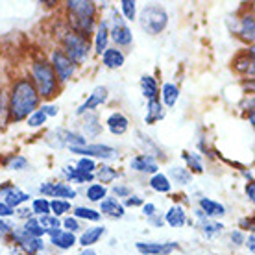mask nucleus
<instances>
[{
	"label": "nucleus",
	"mask_w": 255,
	"mask_h": 255,
	"mask_svg": "<svg viewBox=\"0 0 255 255\" xmlns=\"http://www.w3.org/2000/svg\"><path fill=\"white\" fill-rule=\"evenodd\" d=\"M78 196L76 189L65 181H59V183H52V198H59V200H74Z\"/></svg>",
	"instance_id": "nucleus-31"
},
{
	"label": "nucleus",
	"mask_w": 255,
	"mask_h": 255,
	"mask_svg": "<svg viewBox=\"0 0 255 255\" xmlns=\"http://www.w3.org/2000/svg\"><path fill=\"white\" fill-rule=\"evenodd\" d=\"M76 168H78V170H82V172L95 174L96 172V161L89 159V157H80V159H78V163H76Z\"/></svg>",
	"instance_id": "nucleus-46"
},
{
	"label": "nucleus",
	"mask_w": 255,
	"mask_h": 255,
	"mask_svg": "<svg viewBox=\"0 0 255 255\" xmlns=\"http://www.w3.org/2000/svg\"><path fill=\"white\" fill-rule=\"evenodd\" d=\"M144 202H142V198L140 196H128L126 202H124V209L126 207H139V205H142Z\"/></svg>",
	"instance_id": "nucleus-51"
},
{
	"label": "nucleus",
	"mask_w": 255,
	"mask_h": 255,
	"mask_svg": "<svg viewBox=\"0 0 255 255\" xmlns=\"http://www.w3.org/2000/svg\"><path fill=\"white\" fill-rule=\"evenodd\" d=\"M139 22L142 32H146L148 35H159L168 26V13L159 4H150V6L142 7V11L139 15Z\"/></svg>",
	"instance_id": "nucleus-3"
},
{
	"label": "nucleus",
	"mask_w": 255,
	"mask_h": 255,
	"mask_svg": "<svg viewBox=\"0 0 255 255\" xmlns=\"http://www.w3.org/2000/svg\"><path fill=\"white\" fill-rule=\"evenodd\" d=\"M113 192L117 198H128L131 196V187L124 185V183H117V185H113Z\"/></svg>",
	"instance_id": "nucleus-50"
},
{
	"label": "nucleus",
	"mask_w": 255,
	"mask_h": 255,
	"mask_svg": "<svg viewBox=\"0 0 255 255\" xmlns=\"http://www.w3.org/2000/svg\"><path fill=\"white\" fill-rule=\"evenodd\" d=\"M61 174L65 178V183H93L95 181V174H87L78 170L76 166H63Z\"/></svg>",
	"instance_id": "nucleus-19"
},
{
	"label": "nucleus",
	"mask_w": 255,
	"mask_h": 255,
	"mask_svg": "<svg viewBox=\"0 0 255 255\" xmlns=\"http://www.w3.org/2000/svg\"><path fill=\"white\" fill-rule=\"evenodd\" d=\"M148 220H150V224H152V226H155V228H161V226L165 224V218L161 217V215H153V217H150Z\"/></svg>",
	"instance_id": "nucleus-58"
},
{
	"label": "nucleus",
	"mask_w": 255,
	"mask_h": 255,
	"mask_svg": "<svg viewBox=\"0 0 255 255\" xmlns=\"http://www.w3.org/2000/svg\"><path fill=\"white\" fill-rule=\"evenodd\" d=\"M2 192H4V200H2V202H4L7 207H11L13 211L17 209V207H20L24 202H28V200L32 198L28 192L20 191V189H17V187H11V185H7Z\"/></svg>",
	"instance_id": "nucleus-15"
},
{
	"label": "nucleus",
	"mask_w": 255,
	"mask_h": 255,
	"mask_svg": "<svg viewBox=\"0 0 255 255\" xmlns=\"http://www.w3.org/2000/svg\"><path fill=\"white\" fill-rule=\"evenodd\" d=\"M45 142L52 148H76V146H85L87 139L83 135L76 133V131H70V129H52L46 133Z\"/></svg>",
	"instance_id": "nucleus-5"
},
{
	"label": "nucleus",
	"mask_w": 255,
	"mask_h": 255,
	"mask_svg": "<svg viewBox=\"0 0 255 255\" xmlns=\"http://www.w3.org/2000/svg\"><path fill=\"white\" fill-rule=\"evenodd\" d=\"M50 65H52V69H54V72H56V76H58L59 83L69 82L70 78L76 74V63H74L63 50L52 52Z\"/></svg>",
	"instance_id": "nucleus-7"
},
{
	"label": "nucleus",
	"mask_w": 255,
	"mask_h": 255,
	"mask_svg": "<svg viewBox=\"0 0 255 255\" xmlns=\"http://www.w3.org/2000/svg\"><path fill=\"white\" fill-rule=\"evenodd\" d=\"M239 72H254V48H250L248 54H244V56H239L235 59V63H233Z\"/></svg>",
	"instance_id": "nucleus-38"
},
{
	"label": "nucleus",
	"mask_w": 255,
	"mask_h": 255,
	"mask_svg": "<svg viewBox=\"0 0 255 255\" xmlns=\"http://www.w3.org/2000/svg\"><path fill=\"white\" fill-rule=\"evenodd\" d=\"M109 39L115 41L117 46H129L133 43V32L121 13L117 9L111 11V26H109Z\"/></svg>",
	"instance_id": "nucleus-6"
},
{
	"label": "nucleus",
	"mask_w": 255,
	"mask_h": 255,
	"mask_svg": "<svg viewBox=\"0 0 255 255\" xmlns=\"http://www.w3.org/2000/svg\"><path fill=\"white\" fill-rule=\"evenodd\" d=\"M183 159H185L187 166L191 168V172H204V161L202 155L196 152H183Z\"/></svg>",
	"instance_id": "nucleus-39"
},
{
	"label": "nucleus",
	"mask_w": 255,
	"mask_h": 255,
	"mask_svg": "<svg viewBox=\"0 0 255 255\" xmlns=\"http://www.w3.org/2000/svg\"><path fill=\"white\" fill-rule=\"evenodd\" d=\"M231 243L235 244V246H241V244H244V235L241 230H235L231 231Z\"/></svg>",
	"instance_id": "nucleus-54"
},
{
	"label": "nucleus",
	"mask_w": 255,
	"mask_h": 255,
	"mask_svg": "<svg viewBox=\"0 0 255 255\" xmlns=\"http://www.w3.org/2000/svg\"><path fill=\"white\" fill-rule=\"evenodd\" d=\"M106 126L113 135H124L128 131V128H129V121L126 119V115H122L121 111H115V113H111L108 117Z\"/></svg>",
	"instance_id": "nucleus-22"
},
{
	"label": "nucleus",
	"mask_w": 255,
	"mask_h": 255,
	"mask_svg": "<svg viewBox=\"0 0 255 255\" xmlns=\"http://www.w3.org/2000/svg\"><path fill=\"white\" fill-rule=\"evenodd\" d=\"M196 217H198V220H200V228H202V231H204L205 237L213 239V237H217L218 233H222L224 224L215 222V220H209V218L205 217V215L200 209L196 211Z\"/></svg>",
	"instance_id": "nucleus-25"
},
{
	"label": "nucleus",
	"mask_w": 255,
	"mask_h": 255,
	"mask_svg": "<svg viewBox=\"0 0 255 255\" xmlns=\"http://www.w3.org/2000/svg\"><path fill=\"white\" fill-rule=\"evenodd\" d=\"M9 217H13V209L7 207L4 202H0V218H9Z\"/></svg>",
	"instance_id": "nucleus-56"
},
{
	"label": "nucleus",
	"mask_w": 255,
	"mask_h": 255,
	"mask_svg": "<svg viewBox=\"0 0 255 255\" xmlns=\"http://www.w3.org/2000/svg\"><path fill=\"white\" fill-rule=\"evenodd\" d=\"M61 226H63L65 231H69V233H76V231L82 230L80 220H78V218H74V217H67L63 222H61Z\"/></svg>",
	"instance_id": "nucleus-48"
},
{
	"label": "nucleus",
	"mask_w": 255,
	"mask_h": 255,
	"mask_svg": "<svg viewBox=\"0 0 255 255\" xmlns=\"http://www.w3.org/2000/svg\"><path fill=\"white\" fill-rule=\"evenodd\" d=\"M11 237H13V241H15V246L26 255H39L45 250L43 239H33V237H30L28 233H24L22 228H15Z\"/></svg>",
	"instance_id": "nucleus-8"
},
{
	"label": "nucleus",
	"mask_w": 255,
	"mask_h": 255,
	"mask_svg": "<svg viewBox=\"0 0 255 255\" xmlns=\"http://www.w3.org/2000/svg\"><path fill=\"white\" fill-rule=\"evenodd\" d=\"M39 109H41L46 117H58V113H59L58 106H52V104H46V106H43V108H39Z\"/></svg>",
	"instance_id": "nucleus-52"
},
{
	"label": "nucleus",
	"mask_w": 255,
	"mask_h": 255,
	"mask_svg": "<svg viewBox=\"0 0 255 255\" xmlns=\"http://www.w3.org/2000/svg\"><path fill=\"white\" fill-rule=\"evenodd\" d=\"M129 168L135 170V172H140V174H157L159 172V163L155 157L152 155H148V153H139V155H135L133 159L129 161Z\"/></svg>",
	"instance_id": "nucleus-11"
},
{
	"label": "nucleus",
	"mask_w": 255,
	"mask_h": 255,
	"mask_svg": "<svg viewBox=\"0 0 255 255\" xmlns=\"http://www.w3.org/2000/svg\"><path fill=\"white\" fill-rule=\"evenodd\" d=\"M241 37L244 39V41H254L255 37V22H254V15L252 13H246L243 17V20H241Z\"/></svg>",
	"instance_id": "nucleus-34"
},
{
	"label": "nucleus",
	"mask_w": 255,
	"mask_h": 255,
	"mask_svg": "<svg viewBox=\"0 0 255 255\" xmlns=\"http://www.w3.org/2000/svg\"><path fill=\"white\" fill-rule=\"evenodd\" d=\"M70 152L72 153H78V155H82V157H89V159H104V161H109V159H115L119 152H117V148L113 146H108V144H85V146H76V148H70Z\"/></svg>",
	"instance_id": "nucleus-9"
},
{
	"label": "nucleus",
	"mask_w": 255,
	"mask_h": 255,
	"mask_svg": "<svg viewBox=\"0 0 255 255\" xmlns=\"http://www.w3.org/2000/svg\"><path fill=\"white\" fill-rule=\"evenodd\" d=\"M69 28L72 33H76L83 39H89L95 35L96 30V20L95 19H85V17H72L69 15Z\"/></svg>",
	"instance_id": "nucleus-12"
},
{
	"label": "nucleus",
	"mask_w": 255,
	"mask_h": 255,
	"mask_svg": "<svg viewBox=\"0 0 255 255\" xmlns=\"http://www.w3.org/2000/svg\"><path fill=\"white\" fill-rule=\"evenodd\" d=\"M22 230H24V233H28L30 237H33V239H43V235L46 233V231L41 228V224H39L37 218H30V220H26L24 226H22Z\"/></svg>",
	"instance_id": "nucleus-40"
},
{
	"label": "nucleus",
	"mask_w": 255,
	"mask_h": 255,
	"mask_svg": "<svg viewBox=\"0 0 255 255\" xmlns=\"http://www.w3.org/2000/svg\"><path fill=\"white\" fill-rule=\"evenodd\" d=\"M48 235H50V243L59 250H70L78 243L76 235H74V233H69V231H65V230L48 231Z\"/></svg>",
	"instance_id": "nucleus-17"
},
{
	"label": "nucleus",
	"mask_w": 255,
	"mask_h": 255,
	"mask_svg": "<svg viewBox=\"0 0 255 255\" xmlns=\"http://www.w3.org/2000/svg\"><path fill=\"white\" fill-rule=\"evenodd\" d=\"M165 119V106L159 100H150L146 106V115H144V124L146 126H153L155 122H159Z\"/></svg>",
	"instance_id": "nucleus-24"
},
{
	"label": "nucleus",
	"mask_w": 255,
	"mask_h": 255,
	"mask_svg": "<svg viewBox=\"0 0 255 255\" xmlns=\"http://www.w3.org/2000/svg\"><path fill=\"white\" fill-rule=\"evenodd\" d=\"M108 233V230L104 228V226H96V228H89L87 231H83L80 239H78V243L82 244L83 248H91V246H95L96 243H100V239Z\"/></svg>",
	"instance_id": "nucleus-23"
},
{
	"label": "nucleus",
	"mask_w": 255,
	"mask_h": 255,
	"mask_svg": "<svg viewBox=\"0 0 255 255\" xmlns=\"http://www.w3.org/2000/svg\"><path fill=\"white\" fill-rule=\"evenodd\" d=\"M82 129H83V137L87 139H96L98 135L102 133V121L96 113H85V119L82 122Z\"/></svg>",
	"instance_id": "nucleus-16"
},
{
	"label": "nucleus",
	"mask_w": 255,
	"mask_h": 255,
	"mask_svg": "<svg viewBox=\"0 0 255 255\" xmlns=\"http://www.w3.org/2000/svg\"><path fill=\"white\" fill-rule=\"evenodd\" d=\"M39 224H41V228L48 233V231H54V230H61V220L58 217H54V215H46V217H41L37 218Z\"/></svg>",
	"instance_id": "nucleus-43"
},
{
	"label": "nucleus",
	"mask_w": 255,
	"mask_h": 255,
	"mask_svg": "<svg viewBox=\"0 0 255 255\" xmlns=\"http://www.w3.org/2000/svg\"><path fill=\"white\" fill-rule=\"evenodd\" d=\"M32 215H37L39 218L50 215V202L46 198H35L32 204Z\"/></svg>",
	"instance_id": "nucleus-42"
},
{
	"label": "nucleus",
	"mask_w": 255,
	"mask_h": 255,
	"mask_svg": "<svg viewBox=\"0 0 255 255\" xmlns=\"http://www.w3.org/2000/svg\"><path fill=\"white\" fill-rule=\"evenodd\" d=\"M28 166H30V163H28V159H26L24 155H15L9 161V168L11 170H26Z\"/></svg>",
	"instance_id": "nucleus-47"
},
{
	"label": "nucleus",
	"mask_w": 255,
	"mask_h": 255,
	"mask_svg": "<svg viewBox=\"0 0 255 255\" xmlns=\"http://www.w3.org/2000/svg\"><path fill=\"white\" fill-rule=\"evenodd\" d=\"M15 230V224L9 222L7 218H0V239H6L7 235H11Z\"/></svg>",
	"instance_id": "nucleus-49"
},
{
	"label": "nucleus",
	"mask_w": 255,
	"mask_h": 255,
	"mask_svg": "<svg viewBox=\"0 0 255 255\" xmlns=\"http://www.w3.org/2000/svg\"><path fill=\"white\" fill-rule=\"evenodd\" d=\"M244 191H246V196H248L250 202H254V200H255V185H254V181H248V183H246V187H244Z\"/></svg>",
	"instance_id": "nucleus-57"
},
{
	"label": "nucleus",
	"mask_w": 255,
	"mask_h": 255,
	"mask_svg": "<svg viewBox=\"0 0 255 255\" xmlns=\"http://www.w3.org/2000/svg\"><path fill=\"white\" fill-rule=\"evenodd\" d=\"M61 45H63V52L76 65H82L89 59V54H91L89 39L80 37V35H76V33H72L69 30V32L63 33V37H61Z\"/></svg>",
	"instance_id": "nucleus-4"
},
{
	"label": "nucleus",
	"mask_w": 255,
	"mask_h": 255,
	"mask_svg": "<svg viewBox=\"0 0 255 255\" xmlns=\"http://www.w3.org/2000/svg\"><path fill=\"white\" fill-rule=\"evenodd\" d=\"M108 43H109V22L108 20H102L96 24L95 30V50L98 56H102L104 52L108 50Z\"/></svg>",
	"instance_id": "nucleus-21"
},
{
	"label": "nucleus",
	"mask_w": 255,
	"mask_h": 255,
	"mask_svg": "<svg viewBox=\"0 0 255 255\" xmlns=\"http://www.w3.org/2000/svg\"><path fill=\"white\" fill-rule=\"evenodd\" d=\"M140 91H142V96L146 98L148 102L150 100H159V85H157V80L153 76H144L140 78Z\"/></svg>",
	"instance_id": "nucleus-27"
},
{
	"label": "nucleus",
	"mask_w": 255,
	"mask_h": 255,
	"mask_svg": "<svg viewBox=\"0 0 255 255\" xmlns=\"http://www.w3.org/2000/svg\"><path fill=\"white\" fill-rule=\"evenodd\" d=\"M32 83L37 91L39 98H43V100H52L58 95L59 82L54 69H52L50 61L39 59L32 65Z\"/></svg>",
	"instance_id": "nucleus-2"
},
{
	"label": "nucleus",
	"mask_w": 255,
	"mask_h": 255,
	"mask_svg": "<svg viewBox=\"0 0 255 255\" xmlns=\"http://www.w3.org/2000/svg\"><path fill=\"white\" fill-rule=\"evenodd\" d=\"M198 204H200V211H202L207 218H218V217H224V215H226V207H224L220 202L213 200V198L202 196Z\"/></svg>",
	"instance_id": "nucleus-20"
},
{
	"label": "nucleus",
	"mask_w": 255,
	"mask_h": 255,
	"mask_svg": "<svg viewBox=\"0 0 255 255\" xmlns=\"http://www.w3.org/2000/svg\"><path fill=\"white\" fill-rule=\"evenodd\" d=\"M108 96H109V93H108V89H106L104 85H98V87H95V89H93V93L87 96V100H85V102H83L82 106L76 109V115L82 117V115H85V113H93L96 108H100L102 104L108 102Z\"/></svg>",
	"instance_id": "nucleus-10"
},
{
	"label": "nucleus",
	"mask_w": 255,
	"mask_h": 255,
	"mask_svg": "<svg viewBox=\"0 0 255 255\" xmlns=\"http://www.w3.org/2000/svg\"><path fill=\"white\" fill-rule=\"evenodd\" d=\"M135 135L139 137V144H140V146L146 150L144 153L152 155V157H155V159H161V161L166 159V155L163 153V150H161V148L157 146V144H155V142H153V140L150 139L148 135H144L142 131H140V129H137V131H135Z\"/></svg>",
	"instance_id": "nucleus-26"
},
{
	"label": "nucleus",
	"mask_w": 255,
	"mask_h": 255,
	"mask_svg": "<svg viewBox=\"0 0 255 255\" xmlns=\"http://www.w3.org/2000/svg\"><path fill=\"white\" fill-rule=\"evenodd\" d=\"M39 95L33 87L32 80L19 78L15 80L9 91L7 100V121L9 122H22L32 115L35 109H39Z\"/></svg>",
	"instance_id": "nucleus-1"
},
{
	"label": "nucleus",
	"mask_w": 255,
	"mask_h": 255,
	"mask_svg": "<svg viewBox=\"0 0 255 255\" xmlns=\"http://www.w3.org/2000/svg\"><path fill=\"white\" fill-rule=\"evenodd\" d=\"M74 218H83V220H89V222H98L100 218H102V215H100V211L93 209V207H85V205H78V207H74Z\"/></svg>",
	"instance_id": "nucleus-35"
},
{
	"label": "nucleus",
	"mask_w": 255,
	"mask_h": 255,
	"mask_svg": "<svg viewBox=\"0 0 255 255\" xmlns=\"http://www.w3.org/2000/svg\"><path fill=\"white\" fill-rule=\"evenodd\" d=\"M19 218H22V220H30V218H33L32 215V209H28V207H17V213H15Z\"/></svg>",
	"instance_id": "nucleus-53"
},
{
	"label": "nucleus",
	"mask_w": 255,
	"mask_h": 255,
	"mask_svg": "<svg viewBox=\"0 0 255 255\" xmlns=\"http://www.w3.org/2000/svg\"><path fill=\"white\" fill-rule=\"evenodd\" d=\"M78 255H98V254H96V252L93 248H83Z\"/></svg>",
	"instance_id": "nucleus-60"
},
{
	"label": "nucleus",
	"mask_w": 255,
	"mask_h": 255,
	"mask_svg": "<svg viewBox=\"0 0 255 255\" xmlns=\"http://www.w3.org/2000/svg\"><path fill=\"white\" fill-rule=\"evenodd\" d=\"M178 248V243H135V250L142 255H170Z\"/></svg>",
	"instance_id": "nucleus-13"
},
{
	"label": "nucleus",
	"mask_w": 255,
	"mask_h": 255,
	"mask_svg": "<svg viewBox=\"0 0 255 255\" xmlns=\"http://www.w3.org/2000/svg\"><path fill=\"white\" fill-rule=\"evenodd\" d=\"M241 226H243L244 230H254V228H252V220H248V218H244L243 222H241Z\"/></svg>",
	"instance_id": "nucleus-61"
},
{
	"label": "nucleus",
	"mask_w": 255,
	"mask_h": 255,
	"mask_svg": "<svg viewBox=\"0 0 255 255\" xmlns=\"http://www.w3.org/2000/svg\"><path fill=\"white\" fill-rule=\"evenodd\" d=\"M244 176H246V178H248L250 181H252V172H248V170H244Z\"/></svg>",
	"instance_id": "nucleus-62"
},
{
	"label": "nucleus",
	"mask_w": 255,
	"mask_h": 255,
	"mask_svg": "<svg viewBox=\"0 0 255 255\" xmlns=\"http://www.w3.org/2000/svg\"><path fill=\"white\" fill-rule=\"evenodd\" d=\"M161 98H163V104H165L166 108H174L179 98L178 85L176 83H165L161 87Z\"/></svg>",
	"instance_id": "nucleus-32"
},
{
	"label": "nucleus",
	"mask_w": 255,
	"mask_h": 255,
	"mask_svg": "<svg viewBox=\"0 0 255 255\" xmlns=\"http://www.w3.org/2000/svg\"><path fill=\"white\" fill-rule=\"evenodd\" d=\"M244 244H246V248H248L250 252L254 254V250H255V237H254V231L250 233L248 239H244Z\"/></svg>",
	"instance_id": "nucleus-59"
},
{
	"label": "nucleus",
	"mask_w": 255,
	"mask_h": 255,
	"mask_svg": "<svg viewBox=\"0 0 255 255\" xmlns=\"http://www.w3.org/2000/svg\"><path fill=\"white\" fill-rule=\"evenodd\" d=\"M100 215H108L111 218H122L126 215V209L115 196H106L100 202Z\"/></svg>",
	"instance_id": "nucleus-18"
},
{
	"label": "nucleus",
	"mask_w": 255,
	"mask_h": 255,
	"mask_svg": "<svg viewBox=\"0 0 255 255\" xmlns=\"http://www.w3.org/2000/svg\"><path fill=\"white\" fill-rule=\"evenodd\" d=\"M119 176H121V174L117 172L113 166H109V165L96 166V176H95V178L100 179V183H102V185H106V183H113Z\"/></svg>",
	"instance_id": "nucleus-36"
},
{
	"label": "nucleus",
	"mask_w": 255,
	"mask_h": 255,
	"mask_svg": "<svg viewBox=\"0 0 255 255\" xmlns=\"http://www.w3.org/2000/svg\"><path fill=\"white\" fill-rule=\"evenodd\" d=\"M102 61L104 65L108 67V69H121L124 61H126V56H124V52L119 50V48H108V50L102 54Z\"/></svg>",
	"instance_id": "nucleus-28"
},
{
	"label": "nucleus",
	"mask_w": 255,
	"mask_h": 255,
	"mask_svg": "<svg viewBox=\"0 0 255 255\" xmlns=\"http://www.w3.org/2000/svg\"><path fill=\"white\" fill-rule=\"evenodd\" d=\"M165 222L172 228H181L187 222V213L183 209V205H172L165 215Z\"/></svg>",
	"instance_id": "nucleus-29"
},
{
	"label": "nucleus",
	"mask_w": 255,
	"mask_h": 255,
	"mask_svg": "<svg viewBox=\"0 0 255 255\" xmlns=\"http://www.w3.org/2000/svg\"><path fill=\"white\" fill-rule=\"evenodd\" d=\"M142 213H144V217H153V215H157V207L155 204H142Z\"/></svg>",
	"instance_id": "nucleus-55"
},
{
	"label": "nucleus",
	"mask_w": 255,
	"mask_h": 255,
	"mask_svg": "<svg viewBox=\"0 0 255 255\" xmlns=\"http://www.w3.org/2000/svg\"><path fill=\"white\" fill-rule=\"evenodd\" d=\"M150 187H152L155 192H161V194H166V192L172 191L170 179L166 178V174H163V172L153 174L152 178H150Z\"/></svg>",
	"instance_id": "nucleus-33"
},
{
	"label": "nucleus",
	"mask_w": 255,
	"mask_h": 255,
	"mask_svg": "<svg viewBox=\"0 0 255 255\" xmlns=\"http://www.w3.org/2000/svg\"><path fill=\"white\" fill-rule=\"evenodd\" d=\"M121 7H122V17L124 20H135L137 17V4H135L133 0H122L121 2Z\"/></svg>",
	"instance_id": "nucleus-44"
},
{
	"label": "nucleus",
	"mask_w": 255,
	"mask_h": 255,
	"mask_svg": "<svg viewBox=\"0 0 255 255\" xmlns=\"http://www.w3.org/2000/svg\"><path fill=\"white\" fill-rule=\"evenodd\" d=\"M67 11L72 17H85V19H95L96 4L87 0H69L67 2Z\"/></svg>",
	"instance_id": "nucleus-14"
},
{
	"label": "nucleus",
	"mask_w": 255,
	"mask_h": 255,
	"mask_svg": "<svg viewBox=\"0 0 255 255\" xmlns=\"http://www.w3.org/2000/svg\"><path fill=\"white\" fill-rule=\"evenodd\" d=\"M72 209V205H70V202H67V200H59V198H54L50 202V215H54V217H61V215H65V213H69V211Z\"/></svg>",
	"instance_id": "nucleus-41"
},
{
	"label": "nucleus",
	"mask_w": 255,
	"mask_h": 255,
	"mask_svg": "<svg viewBox=\"0 0 255 255\" xmlns=\"http://www.w3.org/2000/svg\"><path fill=\"white\" fill-rule=\"evenodd\" d=\"M46 119H48V117H46L41 109H35V111H33L32 115L28 117L26 121H28V126L30 128H41L46 122Z\"/></svg>",
	"instance_id": "nucleus-45"
},
{
	"label": "nucleus",
	"mask_w": 255,
	"mask_h": 255,
	"mask_svg": "<svg viewBox=\"0 0 255 255\" xmlns=\"http://www.w3.org/2000/svg\"><path fill=\"white\" fill-rule=\"evenodd\" d=\"M166 178L170 179V183H178V185H189L192 181V172L185 166H172L168 170V176Z\"/></svg>",
	"instance_id": "nucleus-30"
},
{
	"label": "nucleus",
	"mask_w": 255,
	"mask_h": 255,
	"mask_svg": "<svg viewBox=\"0 0 255 255\" xmlns=\"http://www.w3.org/2000/svg\"><path fill=\"white\" fill-rule=\"evenodd\" d=\"M85 196L89 202H102L104 198L108 196V187L102 185V183H91L87 187V191H85Z\"/></svg>",
	"instance_id": "nucleus-37"
}]
</instances>
